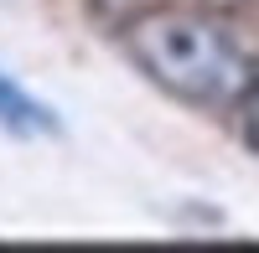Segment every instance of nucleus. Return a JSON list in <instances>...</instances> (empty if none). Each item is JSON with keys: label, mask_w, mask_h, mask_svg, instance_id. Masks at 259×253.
I'll return each instance as SVG.
<instances>
[{"label": "nucleus", "mask_w": 259, "mask_h": 253, "mask_svg": "<svg viewBox=\"0 0 259 253\" xmlns=\"http://www.w3.org/2000/svg\"><path fill=\"white\" fill-rule=\"evenodd\" d=\"M124 47L150 83L202 109H233L259 83L254 52L197 11H145L124 26Z\"/></svg>", "instance_id": "obj_1"}, {"label": "nucleus", "mask_w": 259, "mask_h": 253, "mask_svg": "<svg viewBox=\"0 0 259 253\" xmlns=\"http://www.w3.org/2000/svg\"><path fill=\"white\" fill-rule=\"evenodd\" d=\"M0 119H16V124H41V109L21 93V88H11L6 78H0Z\"/></svg>", "instance_id": "obj_2"}, {"label": "nucleus", "mask_w": 259, "mask_h": 253, "mask_svg": "<svg viewBox=\"0 0 259 253\" xmlns=\"http://www.w3.org/2000/svg\"><path fill=\"white\" fill-rule=\"evenodd\" d=\"M239 109H244V135H249V145L259 150V83H254V93L239 103Z\"/></svg>", "instance_id": "obj_3"}]
</instances>
